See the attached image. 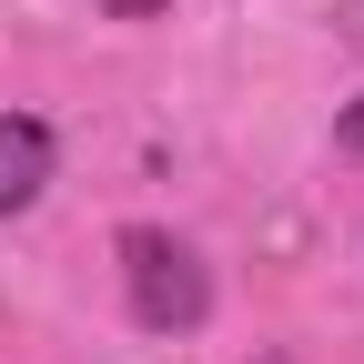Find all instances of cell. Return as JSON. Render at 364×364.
Returning <instances> with one entry per match:
<instances>
[{
  "instance_id": "cell-1",
  "label": "cell",
  "mask_w": 364,
  "mask_h": 364,
  "mask_svg": "<svg viewBox=\"0 0 364 364\" xmlns=\"http://www.w3.org/2000/svg\"><path fill=\"white\" fill-rule=\"evenodd\" d=\"M122 294H132V324L142 334H193L203 314H213V273H203V253L182 243V233H162V223H122Z\"/></svg>"
},
{
  "instance_id": "cell-2",
  "label": "cell",
  "mask_w": 364,
  "mask_h": 364,
  "mask_svg": "<svg viewBox=\"0 0 364 364\" xmlns=\"http://www.w3.org/2000/svg\"><path fill=\"white\" fill-rule=\"evenodd\" d=\"M51 162H61L51 122L41 112H0V213H31L41 193H51Z\"/></svg>"
},
{
  "instance_id": "cell-3",
  "label": "cell",
  "mask_w": 364,
  "mask_h": 364,
  "mask_svg": "<svg viewBox=\"0 0 364 364\" xmlns=\"http://www.w3.org/2000/svg\"><path fill=\"white\" fill-rule=\"evenodd\" d=\"M334 142H344V152L364 162V91H354V102H344V122H334Z\"/></svg>"
},
{
  "instance_id": "cell-4",
  "label": "cell",
  "mask_w": 364,
  "mask_h": 364,
  "mask_svg": "<svg viewBox=\"0 0 364 364\" xmlns=\"http://www.w3.org/2000/svg\"><path fill=\"white\" fill-rule=\"evenodd\" d=\"M253 364H294V354H253Z\"/></svg>"
}]
</instances>
